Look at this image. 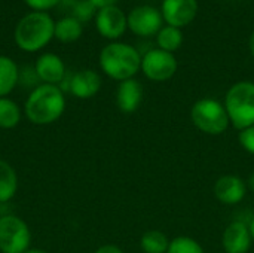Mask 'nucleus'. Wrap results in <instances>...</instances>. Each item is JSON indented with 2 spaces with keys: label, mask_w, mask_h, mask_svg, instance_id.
Here are the masks:
<instances>
[{
  "label": "nucleus",
  "mask_w": 254,
  "mask_h": 253,
  "mask_svg": "<svg viewBox=\"0 0 254 253\" xmlns=\"http://www.w3.org/2000/svg\"><path fill=\"white\" fill-rule=\"evenodd\" d=\"M65 110V97L58 85H37L28 95L24 112L30 122L48 125L61 118Z\"/></svg>",
  "instance_id": "obj_1"
},
{
  "label": "nucleus",
  "mask_w": 254,
  "mask_h": 253,
  "mask_svg": "<svg viewBox=\"0 0 254 253\" xmlns=\"http://www.w3.org/2000/svg\"><path fill=\"white\" fill-rule=\"evenodd\" d=\"M100 67L112 79L122 82L132 79L141 69V54L128 43L112 42L100 52Z\"/></svg>",
  "instance_id": "obj_2"
},
{
  "label": "nucleus",
  "mask_w": 254,
  "mask_h": 253,
  "mask_svg": "<svg viewBox=\"0 0 254 253\" xmlns=\"http://www.w3.org/2000/svg\"><path fill=\"white\" fill-rule=\"evenodd\" d=\"M55 21L48 12H30L15 27V43L25 52L43 49L54 37Z\"/></svg>",
  "instance_id": "obj_3"
},
{
  "label": "nucleus",
  "mask_w": 254,
  "mask_h": 253,
  "mask_svg": "<svg viewBox=\"0 0 254 253\" xmlns=\"http://www.w3.org/2000/svg\"><path fill=\"white\" fill-rule=\"evenodd\" d=\"M223 104L231 124L238 131L254 125V82L240 81L234 84L226 91Z\"/></svg>",
  "instance_id": "obj_4"
},
{
  "label": "nucleus",
  "mask_w": 254,
  "mask_h": 253,
  "mask_svg": "<svg viewBox=\"0 0 254 253\" xmlns=\"http://www.w3.org/2000/svg\"><path fill=\"white\" fill-rule=\"evenodd\" d=\"M190 121L199 131L208 136H220L231 125L225 104L210 97L199 98L193 103L190 109Z\"/></svg>",
  "instance_id": "obj_5"
},
{
  "label": "nucleus",
  "mask_w": 254,
  "mask_h": 253,
  "mask_svg": "<svg viewBox=\"0 0 254 253\" xmlns=\"http://www.w3.org/2000/svg\"><path fill=\"white\" fill-rule=\"evenodd\" d=\"M31 231L28 225L15 215L0 216V252L24 253L30 249Z\"/></svg>",
  "instance_id": "obj_6"
},
{
  "label": "nucleus",
  "mask_w": 254,
  "mask_h": 253,
  "mask_svg": "<svg viewBox=\"0 0 254 253\" xmlns=\"http://www.w3.org/2000/svg\"><path fill=\"white\" fill-rule=\"evenodd\" d=\"M179 63L174 54L162 51L159 48L150 49L141 55V72L153 82L170 81L177 72Z\"/></svg>",
  "instance_id": "obj_7"
},
{
  "label": "nucleus",
  "mask_w": 254,
  "mask_h": 253,
  "mask_svg": "<svg viewBox=\"0 0 254 253\" xmlns=\"http://www.w3.org/2000/svg\"><path fill=\"white\" fill-rule=\"evenodd\" d=\"M128 28L140 37H149L158 34V31L164 27V19L161 10L153 6H137L128 15Z\"/></svg>",
  "instance_id": "obj_8"
},
{
  "label": "nucleus",
  "mask_w": 254,
  "mask_h": 253,
  "mask_svg": "<svg viewBox=\"0 0 254 253\" xmlns=\"http://www.w3.org/2000/svg\"><path fill=\"white\" fill-rule=\"evenodd\" d=\"M97 31L109 40L119 39L128 28V18L122 9L115 6H107L97 10L95 15Z\"/></svg>",
  "instance_id": "obj_9"
},
{
  "label": "nucleus",
  "mask_w": 254,
  "mask_h": 253,
  "mask_svg": "<svg viewBox=\"0 0 254 253\" xmlns=\"http://www.w3.org/2000/svg\"><path fill=\"white\" fill-rule=\"evenodd\" d=\"M198 13V0H162L161 15L167 25L186 27Z\"/></svg>",
  "instance_id": "obj_10"
},
{
  "label": "nucleus",
  "mask_w": 254,
  "mask_h": 253,
  "mask_svg": "<svg viewBox=\"0 0 254 253\" xmlns=\"http://www.w3.org/2000/svg\"><path fill=\"white\" fill-rule=\"evenodd\" d=\"M247 183L237 174H225L214 183L213 192L217 201L225 206L240 204L247 195Z\"/></svg>",
  "instance_id": "obj_11"
},
{
  "label": "nucleus",
  "mask_w": 254,
  "mask_h": 253,
  "mask_svg": "<svg viewBox=\"0 0 254 253\" xmlns=\"http://www.w3.org/2000/svg\"><path fill=\"white\" fill-rule=\"evenodd\" d=\"M253 245L249 224L243 221L231 222L222 236V246L225 253H249Z\"/></svg>",
  "instance_id": "obj_12"
},
{
  "label": "nucleus",
  "mask_w": 254,
  "mask_h": 253,
  "mask_svg": "<svg viewBox=\"0 0 254 253\" xmlns=\"http://www.w3.org/2000/svg\"><path fill=\"white\" fill-rule=\"evenodd\" d=\"M34 72L39 81L49 85H60L67 75L63 60L52 52H45L36 60Z\"/></svg>",
  "instance_id": "obj_13"
},
{
  "label": "nucleus",
  "mask_w": 254,
  "mask_h": 253,
  "mask_svg": "<svg viewBox=\"0 0 254 253\" xmlns=\"http://www.w3.org/2000/svg\"><path fill=\"white\" fill-rule=\"evenodd\" d=\"M100 88H101V76L95 70L85 69L71 75L68 91L74 97L86 100L94 97L100 91Z\"/></svg>",
  "instance_id": "obj_14"
},
{
  "label": "nucleus",
  "mask_w": 254,
  "mask_h": 253,
  "mask_svg": "<svg viewBox=\"0 0 254 253\" xmlns=\"http://www.w3.org/2000/svg\"><path fill=\"white\" fill-rule=\"evenodd\" d=\"M143 101V86L137 79L119 82L116 91V104L124 113H134Z\"/></svg>",
  "instance_id": "obj_15"
},
{
  "label": "nucleus",
  "mask_w": 254,
  "mask_h": 253,
  "mask_svg": "<svg viewBox=\"0 0 254 253\" xmlns=\"http://www.w3.org/2000/svg\"><path fill=\"white\" fill-rule=\"evenodd\" d=\"M19 81V69L16 63L4 55H0V97H6L13 91Z\"/></svg>",
  "instance_id": "obj_16"
},
{
  "label": "nucleus",
  "mask_w": 254,
  "mask_h": 253,
  "mask_svg": "<svg viewBox=\"0 0 254 253\" xmlns=\"http://www.w3.org/2000/svg\"><path fill=\"white\" fill-rule=\"evenodd\" d=\"M18 189V177L13 167L0 160V204L10 201Z\"/></svg>",
  "instance_id": "obj_17"
},
{
  "label": "nucleus",
  "mask_w": 254,
  "mask_h": 253,
  "mask_svg": "<svg viewBox=\"0 0 254 253\" xmlns=\"http://www.w3.org/2000/svg\"><path fill=\"white\" fill-rule=\"evenodd\" d=\"M82 22L74 16H64L58 22H55L54 37H57L63 43L76 42L82 36Z\"/></svg>",
  "instance_id": "obj_18"
},
{
  "label": "nucleus",
  "mask_w": 254,
  "mask_h": 253,
  "mask_svg": "<svg viewBox=\"0 0 254 253\" xmlns=\"http://www.w3.org/2000/svg\"><path fill=\"white\" fill-rule=\"evenodd\" d=\"M183 31L179 27H173V25H164L158 34H156V43L158 48L167 52L174 54L177 49H180V46L183 45Z\"/></svg>",
  "instance_id": "obj_19"
},
{
  "label": "nucleus",
  "mask_w": 254,
  "mask_h": 253,
  "mask_svg": "<svg viewBox=\"0 0 254 253\" xmlns=\"http://www.w3.org/2000/svg\"><path fill=\"white\" fill-rule=\"evenodd\" d=\"M170 239L165 233L158 230L146 231L140 239V248L143 253H167L170 248Z\"/></svg>",
  "instance_id": "obj_20"
},
{
  "label": "nucleus",
  "mask_w": 254,
  "mask_h": 253,
  "mask_svg": "<svg viewBox=\"0 0 254 253\" xmlns=\"http://www.w3.org/2000/svg\"><path fill=\"white\" fill-rule=\"evenodd\" d=\"M19 121H21L19 106L7 97H0V128L10 130L16 127Z\"/></svg>",
  "instance_id": "obj_21"
},
{
  "label": "nucleus",
  "mask_w": 254,
  "mask_h": 253,
  "mask_svg": "<svg viewBox=\"0 0 254 253\" xmlns=\"http://www.w3.org/2000/svg\"><path fill=\"white\" fill-rule=\"evenodd\" d=\"M167 253H205L204 248L192 237L179 236L170 242V248Z\"/></svg>",
  "instance_id": "obj_22"
},
{
  "label": "nucleus",
  "mask_w": 254,
  "mask_h": 253,
  "mask_svg": "<svg viewBox=\"0 0 254 253\" xmlns=\"http://www.w3.org/2000/svg\"><path fill=\"white\" fill-rule=\"evenodd\" d=\"M97 7L89 1V0H76L73 4V15L77 21L80 22H86L89 19H92V16L97 15Z\"/></svg>",
  "instance_id": "obj_23"
},
{
  "label": "nucleus",
  "mask_w": 254,
  "mask_h": 253,
  "mask_svg": "<svg viewBox=\"0 0 254 253\" xmlns=\"http://www.w3.org/2000/svg\"><path fill=\"white\" fill-rule=\"evenodd\" d=\"M238 142L246 152L254 155V125L244 128L238 133Z\"/></svg>",
  "instance_id": "obj_24"
},
{
  "label": "nucleus",
  "mask_w": 254,
  "mask_h": 253,
  "mask_svg": "<svg viewBox=\"0 0 254 253\" xmlns=\"http://www.w3.org/2000/svg\"><path fill=\"white\" fill-rule=\"evenodd\" d=\"M27 6H30L36 12H48L55 7L61 0H24Z\"/></svg>",
  "instance_id": "obj_25"
},
{
  "label": "nucleus",
  "mask_w": 254,
  "mask_h": 253,
  "mask_svg": "<svg viewBox=\"0 0 254 253\" xmlns=\"http://www.w3.org/2000/svg\"><path fill=\"white\" fill-rule=\"evenodd\" d=\"M95 253H125L121 248L115 246V245H104L101 248H98Z\"/></svg>",
  "instance_id": "obj_26"
},
{
  "label": "nucleus",
  "mask_w": 254,
  "mask_h": 253,
  "mask_svg": "<svg viewBox=\"0 0 254 253\" xmlns=\"http://www.w3.org/2000/svg\"><path fill=\"white\" fill-rule=\"evenodd\" d=\"M97 9H103V7H107V6H115L118 0H89Z\"/></svg>",
  "instance_id": "obj_27"
},
{
  "label": "nucleus",
  "mask_w": 254,
  "mask_h": 253,
  "mask_svg": "<svg viewBox=\"0 0 254 253\" xmlns=\"http://www.w3.org/2000/svg\"><path fill=\"white\" fill-rule=\"evenodd\" d=\"M249 48H250V54H252V57L254 58V31L252 33L250 39H249Z\"/></svg>",
  "instance_id": "obj_28"
},
{
  "label": "nucleus",
  "mask_w": 254,
  "mask_h": 253,
  "mask_svg": "<svg viewBox=\"0 0 254 253\" xmlns=\"http://www.w3.org/2000/svg\"><path fill=\"white\" fill-rule=\"evenodd\" d=\"M247 188H249L252 192H254V173L250 174V177H249V180H247Z\"/></svg>",
  "instance_id": "obj_29"
},
{
  "label": "nucleus",
  "mask_w": 254,
  "mask_h": 253,
  "mask_svg": "<svg viewBox=\"0 0 254 253\" xmlns=\"http://www.w3.org/2000/svg\"><path fill=\"white\" fill-rule=\"evenodd\" d=\"M249 228H250V234H252V239H253L254 243V216L250 219V222H249Z\"/></svg>",
  "instance_id": "obj_30"
},
{
  "label": "nucleus",
  "mask_w": 254,
  "mask_h": 253,
  "mask_svg": "<svg viewBox=\"0 0 254 253\" xmlns=\"http://www.w3.org/2000/svg\"><path fill=\"white\" fill-rule=\"evenodd\" d=\"M24 253H46L45 251H42V249H28L27 252Z\"/></svg>",
  "instance_id": "obj_31"
}]
</instances>
